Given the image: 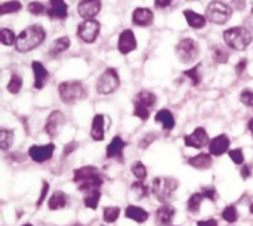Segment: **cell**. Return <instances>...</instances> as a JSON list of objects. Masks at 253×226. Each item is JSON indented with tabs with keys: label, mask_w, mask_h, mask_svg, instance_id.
<instances>
[{
	"label": "cell",
	"mask_w": 253,
	"mask_h": 226,
	"mask_svg": "<svg viewBox=\"0 0 253 226\" xmlns=\"http://www.w3.org/2000/svg\"><path fill=\"white\" fill-rule=\"evenodd\" d=\"M44 38H46V31L42 25H39V24L30 25L18 34L15 49L21 53H27V52L39 47L44 41Z\"/></svg>",
	"instance_id": "obj_1"
},
{
	"label": "cell",
	"mask_w": 253,
	"mask_h": 226,
	"mask_svg": "<svg viewBox=\"0 0 253 226\" xmlns=\"http://www.w3.org/2000/svg\"><path fill=\"white\" fill-rule=\"evenodd\" d=\"M73 181L74 184H77L79 191H84V192L92 189H99V187H102L104 184L101 172L93 166H83L74 170Z\"/></svg>",
	"instance_id": "obj_2"
},
{
	"label": "cell",
	"mask_w": 253,
	"mask_h": 226,
	"mask_svg": "<svg viewBox=\"0 0 253 226\" xmlns=\"http://www.w3.org/2000/svg\"><path fill=\"white\" fill-rule=\"evenodd\" d=\"M222 37H224L225 44L230 49L237 50V52L248 49L253 40L252 33L245 27H231L224 31Z\"/></svg>",
	"instance_id": "obj_3"
},
{
	"label": "cell",
	"mask_w": 253,
	"mask_h": 226,
	"mask_svg": "<svg viewBox=\"0 0 253 226\" xmlns=\"http://www.w3.org/2000/svg\"><path fill=\"white\" fill-rule=\"evenodd\" d=\"M58 92H59V98L64 104L71 105L76 104L82 99L87 98V89L86 86L79 81V80H70V81H62L58 86Z\"/></svg>",
	"instance_id": "obj_4"
},
{
	"label": "cell",
	"mask_w": 253,
	"mask_h": 226,
	"mask_svg": "<svg viewBox=\"0 0 253 226\" xmlns=\"http://www.w3.org/2000/svg\"><path fill=\"white\" fill-rule=\"evenodd\" d=\"M205 16L208 18L209 22L216 24V25H224L227 24L231 16H233V7L221 0H212L208 7Z\"/></svg>",
	"instance_id": "obj_5"
},
{
	"label": "cell",
	"mask_w": 253,
	"mask_h": 226,
	"mask_svg": "<svg viewBox=\"0 0 253 226\" xmlns=\"http://www.w3.org/2000/svg\"><path fill=\"white\" fill-rule=\"evenodd\" d=\"M179 188V182L173 178H156L153 181V194L160 203L169 201L173 195V192Z\"/></svg>",
	"instance_id": "obj_6"
},
{
	"label": "cell",
	"mask_w": 253,
	"mask_h": 226,
	"mask_svg": "<svg viewBox=\"0 0 253 226\" xmlns=\"http://www.w3.org/2000/svg\"><path fill=\"white\" fill-rule=\"evenodd\" d=\"M120 87V75L116 68H107L98 78L96 92L99 95H111Z\"/></svg>",
	"instance_id": "obj_7"
},
{
	"label": "cell",
	"mask_w": 253,
	"mask_h": 226,
	"mask_svg": "<svg viewBox=\"0 0 253 226\" xmlns=\"http://www.w3.org/2000/svg\"><path fill=\"white\" fill-rule=\"evenodd\" d=\"M176 50V55L178 58L181 59V62L184 64H191L197 59L199 56V43L194 40V38H190V37H185V38H181L175 47Z\"/></svg>",
	"instance_id": "obj_8"
},
{
	"label": "cell",
	"mask_w": 253,
	"mask_h": 226,
	"mask_svg": "<svg viewBox=\"0 0 253 226\" xmlns=\"http://www.w3.org/2000/svg\"><path fill=\"white\" fill-rule=\"evenodd\" d=\"M101 31V24L96 19H86L77 27V36L83 43H95Z\"/></svg>",
	"instance_id": "obj_9"
},
{
	"label": "cell",
	"mask_w": 253,
	"mask_h": 226,
	"mask_svg": "<svg viewBox=\"0 0 253 226\" xmlns=\"http://www.w3.org/2000/svg\"><path fill=\"white\" fill-rule=\"evenodd\" d=\"M65 124V117L61 111H52L47 118H46V123H44V132L50 136V138H55L58 136V133L61 132V129L64 127Z\"/></svg>",
	"instance_id": "obj_10"
},
{
	"label": "cell",
	"mask_w": 253,
	"mask_h": 226,
	"mask_svg": "<svg viewBox=\"0 0 253 226\" xmlns=\"http://www.w3.org/2000/svg\"><path fill=\"white\" fill-rule=\"evenodd\" d=\"M55 152V145L53 144H47V145H33L28 150V155L34 163H44L47 160H50L53 157Z\"/></svg>",
	"instance_id": "obj_11"
},
{
	"label": "cell",
	"mask_w": 253,
	"mask_h": 226,
	"mask_svg": "<svg viewBox=\"0 0 253 226\" xmlns=\"http://www.w3.org/2000/svg\"><path fill=\"white\" fill-rule=\"evenodd\" d=\"M102 1L101 0H80L77 4V13L86 19H95V16L101 12Z\"/></svg>",
	"instance_id": "obj_12"
},
{
	"label": "cell",
	"mask_w": 253,
	"mask_h": 226,
	"mask_svg": "<svg viewBox=\"0 0 253 226\" xmlns=\"http://www.w3.org/2000/svg\"><path fill=\"white\" fill-rule=\"evenodd\" d=\"M138 46L136 37L133 34V31L130 28H126L120 33L119 36V41H117V49L122 55H127L130 52H133Z\"/></svg>",
	"instance_id": "obj_13"
},
{
	"label": "cell",
	"mask_w": 253,
	"mask_h": 226,
	"mask_svg": "<svg viewBox=\"0 0 253 226\" xmlns=\"http://www.w3.org/2000/svg\"><path fill=\"white\" fill-rule=\"evenodd\" d=\"M209 135L206 132L205 127H197L191 135H187L184 138V144L190 148H196V150H202L203 147L209 145Z\"/></svg>",
	"instance_id": "obj_14"
},
{
	"label": "cell",
	"mask_w": 253,
	"mask_h": 226,
	"mask_svg": "<svg viewBox=\"0 0 253 226\" xmlns=\"http://www.w3.org/2000/svg\"><path fill=\"white\" fill-rule=\"evenodd\" d=\"M231 139L227 135H218L213 139H211L209 142V152L213 157H221L222 154H225L230 148Z\"/></svg>",
	"instance_id": "obj_15"
},
{
	"label": "cell",
	"mask_w": 253,
	"mask_h": 226,
	"mask_svg": "<svg viewBox=\"0 0 253 226\" xmlns=\"http://www.w3.org/2000/svg\"><path fill=\"white\" fill-rule=\"evenodd\" d=\"M46 13L50 19H65L68 16V4L65 0H49Z\"/></svg>",
	"instance_id": "obj_16"
},
{
	"label": "cell",
	"mask_w": 253,
	"mask_h": 226,
	"mask_svg": "<svg viewBox=\"0 0 253 226\" xmlns=\"http://www.w3.org/2000/svg\"><path fill=\"white\" fill-rule=\"evenodd\" d=\"M132 22L138 27H150L154 22V12L150 7H136L132 13Z\"/></svg>",
	"instance_id": "obj_17"
},
{
	"label": "cell",
	"mask_w": 253,
	"mask_h": 226,
	"mask_svg": "<svg viewBox=\"0 0 253 226\" xmlns=\"http://www.w3.org/2000/svg\"><path fill=\"white\" fill-rule=\"evenodd\" d=\"M31 68H33V75H34V87L40 90L47 83L49 73H47V70L44 68V65L40 61H33Z\"/></svg>",
	"instance_id": "obj_18"
},
{
	"label": "cell",
	"mask_w": 253,
	"mask_h": 226,
	"mask_svg": "<svg viewBox=\"0 0 253 226\" xmlns=\"http://www.w3.org/2000/svg\"><path fill=\"white\" fill-rule=\"evenodd\" d=\"M105 117L104 114H96L92 120V124H90V138L92 141H96V142H101L104 141V136H105Z\"/></svg>",
	"instance_id": "obj_19"
},
{
	"label": "cell",
	"mask_w": 253,
	"mask_h": 226,
	"mask_svg": "<svg viewBox=\"0 0 253 226\" xmlns=\"http://www.w3.org/2000/svg\"><path fill=\"white\" fill-rule=\"evenodd\" d=\"M184 16L187 19V24L194 28V30H200V28H205L206 24H208V18L202 13H197L191 9H185L184 10Z\"/></svg>",
	"instance_id": "obj_20"
},
{
	"label": "cell",
	"mask_w": 253,
	"mask_h": 226,
	"mask_svg": "<svg viewBox=\"0 0 253 226\" xmlns=\"http://www.w3.org/2000/svg\"><path fill=\"white\" fill-rule=\"evenodd\" d=\"M126 147V142L120 138V136H114L110 142V145L107 147V158H120L123 157V150Z\"/></svg>",
	"instance_id": "obj_21"
},
{
	"label": "cell",
	"mask_w": 253,
	"mask_h": 226,
	"mask_svg": "<svg viewBox=\"0 0 253 226\" xmlns=\"http://www.w3.org/2000/svg\"><path fill=\"white\" fill-rule=\"evenodd\" d=\"M156 121L160 123V124L163 126V130H165V132H172L173 127H175V117H173L172 111H170V110H166V108L157 111V114H156Z\"/></svg>",
	"instance_id": "obj_22"
},
{
	"label": "cell",
	"mask_w": 253,
	"mask_h": 226,
	"mask_svg": "<svg viewBox=\"0 0 253 226\" xmlns=\"http://www.w3.org/2000/svg\"><path fill=\"white\" fill-rule=\"evenodd\" d=\"M173 218H175V209L170 204H163L156 213V221L160 226H169Z\"/></svg>",
	"instance_id": "obj_23"
},
{
	"label": "cell",
	"mask_w": 253,
	"mask_h": 226,
	"mask_svg": "<svg viewBox=\"0 0 253 226\" xmlns=\"http://www.w3.org/2000/svg\"><path fill=\"white\" fill-rule=\"evenodd\" d=\"M125 215L127 219L136 222V224H144L147 222V219L150 218L148 212L142 207H138V206H127L126 210H125Z\"/></svg>",
	"instance_id": "obj_24"
},
{
	"label": "cell",
	"mask_w": 253,
	"mask_h": 226,
	"mask_svg": "<svg viewBox=\"0 0 253 226\" xmlns=\"http://www.w3.org/2000/svg\"><path fill=\"white\" fill-rule=\"evenodd\" d=\"M191 167L194 169H199V170H206V169H211L212 167V155L211 154H205V152H200L191 158H188L187 161Z\"/></svg>",
	"instance_id": "obj_25"
},
{
	"label": "cell",
	"mask_w": 253,
	"mask_h": 226,
	"mask_svg": "<svg viewBox=\"0 0 253 226\" xmlns=\"http://www.w3.org/2000/svg\"><path fill=\"white\" fill-rule=\"evenodd\" d=\"M67 203H68L67 195H65L62 191H55V192L50 195L49 201H47V207H49V210L56 212V210L64 209V207L67 206Z\"/></svg>",
	"instance_id": "obj_26"
},
{
	"label": "cell",
	"mask_w": 253,
	"mask_h": 226,
	"mask_svg": "<svg viewBox=\"0 0 253 226\" xmlns=\"http://www.w3.org/2000/svg\"><path fill=\"white\" fill-rule=\"evenodd\" d=\"M70 44H71V41H70V37H67V36L56 38V40L52 41V44L49 47V55L50 56H58V55L64 53L65 50H68Z\"/></svg>",
	"instance_id": "obj_27"
},
{
	"label": "cell",
	"mask_w": 253,
	"mask_h": 226,
	"mask_svg": "<svg viewBox=\"0 0 253 226\" xmlns=\"http://www.w3.org/2000/svg\"><path fill=\"white\" fill-rule=\"evenodd\" d=\"M99 200H101V191L99 189L87 191L86 197H84V206L87 209H90V210H96V207L99 204Z\"/></svg>",
	"instance_id": "obj_28"
},
{
	"label": "cell",
	"mask_w": 253,
	"mask_h": 226,
	"mask_svg": "<svg viewBox=\"0 0 253 226\" xmlns=\"http://www.w3.org/2000/svg\"><path fill=\"white\" fill-rule=\"evenodd\" d=\"M13 130H9V129H1L0 130V148L1 151H9L12 144H13Z\"/></svg>",
	"instance_id": "obj_29"
},
{
	"label": "cell",
	"mask_w": 253,
	"mask_h": 226,
	"mask_svg": "<svg viewBox=\"0 0 253 226\" xmlns=\"http://www.w3.org/2000/svg\"><path fill=\"white\" fill-rule=\"evenodd\" d=\"M203 194L202 192H196V194H193L190 198H188V201H187V210L190 212V213H193V215H196L197 212H199V209H200V206H202V203H203Z\"/></svg>",
	"instance_id": "obj_30"
},
{
	"label": "cell",
	"mask_w": 253,
	"mask_h": 226,
	"mask_svg": "<svg viewBox=\"0 0 253 226\" xmlns=\"http://www.w3.org/2000/svg\"><path fill=\"white\" fill-rule=\"evenodd\" d=\"M136 99H138L141 104H144L147 108H150V110H151V108L156 105V102H157V96H156L153 92H148V90H141V92L138 93Z\"/></svg>",
	"instance_id": "obj_31"
},
{
	"label": "cell",
	"mask_w": 253,
	"mask_h": 226,
	"mask_svg": "<svg viewBox=\"0 0 253 226\" xmlns=\"http://www.w3.org/2000/svg\"><path fill=\"white\" fill-rule=\"evenodd\" d=\"M22 9V4L18 0H9L0 4V15H7V13H16Z\"/></svg>",
	"instance_id": "obj_32"
},
{
	"label": "cell",
	"mask_w": 253,
	"mask_h": 226,
	"mask_svg": "<svg viewBox=\"0 0 253 226\" xmlns=\"http://www.w3.org/2000/svg\"><path fill=\"white\" fill-rule=\"evenodd\" d=\"M133 115L138 117L142 121H147L150 118V108H147L144 104H141L138 99H135V102H133Z\"/></svg>",
	"instance_id": "obj_33"
},
{
	"label": "cell",
	"mask_w": 253,
	"mask_h": 226,
	"mask_svg": "<svg viewBox=\"0 0 253 226\" xmlns=\"http://www.w3.org/2000/svg\"><path fill=\"white\" fill-rule=\"evenodd\" d=\"M212 58H213V61H215L216 64H227V62H228V59H230V53L225 50V47H222V46L216 44V46L213 47Z\"/></svg>",
	"instance_id": "obj_34"
},
{
	"label": "cell",
	"mask_w": 253,
	"mask_h": 226,
	"mask_svg": "<svg viewBox=\"0 0 253 226\" xmlns=\"http://www.w3.org/2000/svg\"><path fill=\"white\" fill-rule=\"evenodd\" d=\"M200 68H202V65L199 64V65H196V67H193V68L184 71V75H187V77L191 80V83H193L194 86H199V84L202 83V73H200Z\"/></svg>",
	"instance_id": "obj_35"
},
{
	"label": "cell",
	"mask_w": 253,
	"mask_h": 226,
	"mask_svg": "<svg viewBox=\"0 0 253 226\" xmlns=\"http://www.w3.org/2000/svg\"><path fill=\"white\" fill-rule=\"evenodd\" d=\"M21 87H22V78L18 74H12L7 83V92L12 95H16L21 92Z\"/></svg>",
	"instance_id": "obj_36"
},
{
	"label": "cell",
	"mask_w": 253,
	"mask_h": 226,
	"mask_svg": "<svg viewBox=\"0 0 253 226\" xmlns=\"http://www.w3.org/2000/svg\"><path fill=\"white\" fill-rule=\"evenodd\" d=\"M120 216V209L119 207H105L104 209V213H102V219L104 222L107 224H114Z\"/></svg>",
	"instance_id": "obj_37"
},
{
	"label": "cell",
	"mask_w": 253,
	"mask_h": 226,
	"mask_svg": "<svg viewBox=\"0 0 253 226\" xmlns=\"http://www.w3.org/2000/svg\"><path fill=\"white\" fill-rule=\"evenodd\" d=\"M0 38H1V43L4 46H12V44H16V38L18 37H15L13 30H10V28H1L0 30Z\"/></svg>",
	"instance_id": "obj_38"
},
{
	"label": "cell",
	"mask_w": 253,
	"mask_h": 226,
	"mask_svg": "<svg viewBox=\"0 0 253 226\" xmlns=\"http://www.w3.org/2000/svg\"><path fill=\"white\" fill-rule=\"evenodd\" d=\"M132 191L136 194V197L141 200V198H147L148 197V194H150V189H148V187L142 182V181H136V182H133L132 184Z\"/></svg>",
	"instance_id": "obj_39"
},
{
	"label": "cell",
	"mask_w": 253,
	"mask_h": 226,
	"mask_svg": "<svg viewBox=\"0 0 253 226\" xmlns=\"http://www.w3.org/2000/svg\"><path fill=\"white\" fill-rule=\"evenodd\" d=\"M221 216H222V219H224L225 222H228V224H234V222H237V219H239V213H237V209H236L234 206L225 207V209L222 210Z\"/></svg>",
	"instance_id": "obj_40"
},
{
	"label": "cell",
	"mask_w": 253,
	"mask_h": 226,
	"mask_svg": "<svg viewBox=\"0 0 253 226\" xmlns=\"http://www.w3.org/2000/svg\"><path fill=\"white\" fill-rule=\"evenodd\" d=\"M27 10H28L31 15L40 16V15H44V13L47 12V6H44V4L40 3V1H31V3L27 6Z\"/></svg>",
	"instance_id": "obj_41"
},
{
	"label": "cell",
	"mask_w": 253,
	"mask_h": 226,
	"mask_svg": "<svg viewBox=\"0 0 253 226\" xmlns=\"http://www.w3.org/2000/svg\"><path fill=\"white\" fill-rule=\"evenodd\" d=\"M132 173L135 175L138 181H144L147 178V167L141 161H135L132 166Z\"/></svg>",
	"instance_id": "obj_42"
},
{
	"label": "cell",
	"mask_w": 253,
	"mask_h": 226,
	"mask_svg": "<svg viewBox=\"0 0 253 226\" xmlns=\"http://www.w3.org/2000/svg\"><path fill=\"white\" fill-rule=\"evenodd\" d=\"M240 101L243 105L251 107L253 110V90L252 89H243L240 93Z\"/></svg>",
	"instance_id": "obj_43"
},
{
	"label": "cell",
	"mask_w": 253,
	"mask_h": 226,
	"mask_svg": "<svg viewBox=\"0 0 253 226\" xmlns=\"http://www.w3.org/2000/svg\"><path fill=\"white\" fill-rule=\"evenodd\" d=\"M228 154H230V158L233 160V163H234V164L242 166V164L245 163V154H243V150L236 148V150H231Z\"/></svg>",
	"instance_id": "obj_44"
},
{
	"label": "cell",
	"mask_w": 253,
	"mask_h": 226,
	"mask_svg": "<svg viewBox=\"0 0 253 226\" xmlns=\"http://www.w3.org/2000/svg\"><path fill=\"white\" fill-rule=\"evenodd\" d=\"M200 192L203 194L205 198H208L211 201H216L218 200V192H216L215 187H203Z\"/></svg>",
	"instance_id": "obj_45"
},
{
	"label": "cell",
	"mask_w": 253,
	"mask_h": 226,
	"mask_svg": "<svg viewBox=\"0 0 253 226\" xmlns=\"http://www.w3.org/2000/svg\"><path fill=\"white\" fill-rule=\"evenodd\" d=\"M157 139V135L156 133H148V135H145L144 138H142V141L139 142V147L141 148H147L151 142H154Z\"/></svg>",
	"instance_id": "obj_46"
},
{
	"label": "cell",
	"mask_w": 253,
	"mask_h": 226,
	"mask_svg": "<svg viewBox=\"0 0 253 226\" xmlns=\"http://www.w3.org/2000/svg\"><path fill=\"white\" fill-rule=\"evenodd\" d=\"M47 192H49V184L46 181H43V187H42V192H40V197H39V201H37V207H40L44 203Z\"/></svg>",
	"instance_id": "obj_47"
},
{
	"label": "cell",
	"mask_w": 253,
	"mask_h": 226,
	"mask_svg": "<svg viewBox=\"0 0 253 226\" xmlns=\"http://www.w3.org/2000/svg\"><path fill=\"white\" fill-rule=\"evenodd\" d=\"M77 147H79V144H77L76 141L68 142V144L65 145V148H64V157H67V155H70L71 152H74V151L77 150Z\"/></svg>",
	"instance_id": "obj_48"
},
{
	"label": "cell",
	"mask_w": 253,
	"mask_h": 226,
	"mask_svg": "<svg viewBox=\"0 0 253 226\" xmlns=\"http://www.w3.org/2000/svg\"><path fill=\"white\" fill-rule=\"evenodd\" d=\"M252 164H245L243 167H242V172H240V175H242V178L246 181V179H249L251 176H252Z\"/></svg>",
	"instance_id": "obj_49"
},
{
	"label": "cell",
	"mask_w": 253,
	"mask_h": 226,
	"mask_svg": "<svg viewBox=\"0 0 253 226\" xmlns=\"http://www.w3.org/2000/svg\"><path fill=\"white\" fill-rule=\"evenodd\" d=\"M246 67H248V59H246V58L240 59V61L237 62V65H236V73H237L239 75L243 74V73L246 71Z\"/></svg>",
	"instance_id": "obj_50"
},
{
	"label": "cell",
	"mask_w": 253,
	"mask_h": 226,
	"mask_svg": "<svg viewBox=\"0 0 253 226\" xmlns=\"http://www.w3.org/2000/svg\"><path fill=\"white\" fill-rule=\"evenodd\" d=\"M231 7L236 10H243L246 7V0H231Z\"/></svg>",
	"instance_id": "obj_51"
},
{
	"label": "cell",
	"mask_w": 253,
	"mask_h": 226,
	"mask_svg": "<svg viewBox=\"0 0 253 226\" xmlns=\"http://www.w3.org/2000/svg\"><path fill=\"white\" fill-rule=\"evenodd\" d=\"M172 1L173 0H154V4L159 9H166V7H169L172 4Z\"/></svg>",
	"instance_id": "obj_52"
},
{
	"label": "cell",
	"mask_w": 253,
	"mask_h": 226,
	"mask_svg": "<svg viewBox=\"0 0 253 226\" xmlns=\"http://www.w3.org/2000/svg\"><path fill=\"white\" fill-rule=\"evenodd\" d=\"M218 221L216 219H206V221H199L197 226H218Z\"/></svg>",
	"instance_id": "obj_53"
},
{
	"label": "cell",
	"mask_w": 253,
	"mask_h": 226,
	"mask_svg": "<svg viewBox=\"0 0 253 226\" xmlns=\"http://www.w3.org/2000/svg\"><path fill=\"white\" fill-rule=\"evenodd\" d=\"M248 129H249V132L252 133V136H253V118L249 120V123H248Z\"/></svg>",
	"instance_id": "obj_54"
},
{
	"label": "cell",
	"mask_w": 253,
	"mask_h": 226,
	"mask_svg": "<svg viewBox=\"0 0 253 226\" xmlns=\"http://www.w3.org/2000/svg\"><path fill=\"white\" fill-rule=\"evenodd\" d=\"M251 213H252V215H253V203H252V204H251Z\"/></svg>",
	"instance_id": "obj_55"
},
{
	"label": "cell",
	"mask_w": 253,
	"mask_h": 226,
	"mask_svg": "<svg viewBox=\"0 0 253 226\" xmlns=\"http://www.w3.org/2000/svg\"><path fill=\"white\" fill-rule=\"evenodd\" d=\"M73 226H83V225H80V224H74Z\"/></svg>",
	"instance_id": "obj_56"
},
{
	"label": "cell",
	"mask_w": 253,
	"mask_h": 226,
	"mask_svg": "<svg viewBox=\"0 0 253 226\" xmlns=\"http://www.w3.org/2000/svg\"><path fill=\"white\" fill-rule=\"evenodd\" d=\"M22 226H33V225H30V224H25V225H22Z\"/></svg>",
	"instance_id": "obj_57"
},
{
	"label": "cell",
	"mask_w": 253,
	"mask_h": 226,
	"mask_svg": "<svg viewBox=\"0 0 253 226\" xmlns=\"http://www.w3.org/2000/svg\"><path fill=\"white\" fill-rule=\"evenodd\" d=\"M252 13H253V7H252Z\"/></svg>",
	"instance_id": "obj_58"
},
{
	"label": "cell",
	"mask_w": 253,
	"mask_h": 226,
	"mask_svg": "<svg viewBox=\"0 0 253 226\" xmlns=\"http://www.w3.org/2000/svg\"><path fill=\"white\" fill-rule=\"evenodd\" d=\"M101 226H105V225H101Z\"/></svg>",
	"instance_id": "obj_59"
}]
</instances>
